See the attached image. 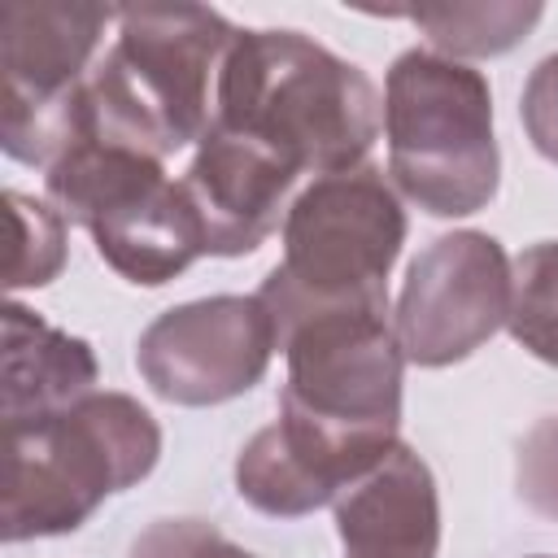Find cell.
I'll list each match as a JSON object with an SVG mask.
<instances>
[{
  "instance_id": "obj_16",
  "label": "cell",
  "mask_w": 558,
  "mask_h": 558,
  "mask_svg": "<svg viewBox=\"0 0 558 558\" xmlns=\"http://www.w3.org/2000/svg\"><path fill=\"white\" fill-rule=\"evenodd\" d=\"M4 214H9L4 283L13 292L52 283L65 266V218L26 192H4Z\"/></svg>"
},
{
  "instance_id": "obj_1",
  "label": "cell",
  "mask_w": 558,
  "mask_h": 558,
  "mask_svg": "<svg viewBox=\"0 0 558 558\" xmlns=\"http://www.w3.org/2000/svg\"><path fill=\"white\" fill-rule=\"evenodd\" d=\"M257 301L275 323L288 379L279 418L235 458V493L262 514L301 519L331 506L397 445L405 353L388 292L305 301L266 275Z\"/></svg>"
},
{
  "instance_id": "obj_15",
  "label": "cell",
  "mask_w": 558,
  "mask_h": 558,
  "mask_svg": "<svg viewBox=\"0 0 558 558\" xmlns=\"http://www.w3.org/2000/svg\"><path fill=\"white\" fill-rule=\"evenodd\" d=\"M510 336L541 362L558 366V240H541L510 266Z\"/></svg>"
},
{
  "instance_id": "obj_6",
  "label": "cell",
  "mask_w": 558,
  "mask_h": 558,
  "mask_svg": "<svg viewBox=\"0 0 558 558\" xmlns=\"http://www.w3.org/2000/svg\"><path fill=\"white\" fill-rule=\"evenodd\" d=\"M52 209L87 227L96 253L131 283L157 288L205 257L201 218L179 179L148 153L78 140L44 174Z\"/></svg>"
},
{
  "instance_id": "obj_2",
  "label": "cell",
  "mask_w": 558,
  "mask_h": 558,
  "mask_svg": "<svg viewBox=\"0 0 558 558\" xmlns=\"http://www.w3.org/2000/svg\"><path fill=\"white\" fill-rule=\"evenodd\" d=\"M384 100L375 83L301 31H235L214 78V126L240 131L301 174L366 161Z\"/></svg>"
},
{
  "instance_id": "obj_17",
  "label": "cell",
  "mask_w": 558,
  "mask_h": 558,
  "mask_svg": "<svg viewBox=\"0 0 558 558\" xmlns=\"http://www.w3.org/2000/svg\"><path fill=\"white\" fill-rule=\"evenodd\" d=\"M126 558H257V554L240 549L205 519H157L131 541Z\"/></svg>"
},
{
  "instance_id": "obj_8",
  "label": "cell",
  "mask_w": 558,
  "mask_h": 558,
  "mask_svg": "<svg viewBox=\"0 0 558 558\" xmlns=\"http://www.w3.org/2000/svg\"><path fill=\"white\" fill-rule=\"evenodd\" d=\"M405 244V214L379 166L318 174L283 214V262L270 270L305 301L388 292L384 279Z\"/></svg>"
},
{
  "instance_id": "obj_10",
  "label": "cell",
  "mask_w": 558,
  "mask_h": 558,
  "mask_svg": "<svg viewBox=\"0 0 558 558\" xmlns=\"http://www.w3.org/2000/svg\"><path fill=\"white\" fill-rule=\"evenodd\" d=\"M270 353L275 323L257 296H201L144 327L135 366L161 401L222 405L266 375Z\"/></svg>"
},
{
  "instance_id": "obj_7",
  "label": "cell",
  "mask_w": 558,
  "mask_h": 558,
  "mask_svg": "<svg viewBox=\"0 0 558 558\" xmlns=\"http://www.w3.org/2000/svg\"><path fill=\"white\" fill-rule=\"evenodd\" d=\"M109 4H0V144L26 166H52L83 131V78L96 65Z\"/></svg>"
},
{
  "instance_id": "obj_14",
  "label": "cell",
  "mask_w": 558,
  "mask_h": 558,
  "mask_svg": "<svg viewBox=\"0 0 558 558\" xmlns=\"http://www.w3.org/2000/svg\"><path fill=\"white\" fill-rule=\"evenodd\" d=\"M541 4L519 0H471V4H423L405 17L436 44L440 57H497L510 52L541 22Z\"/></svg>"
},
{
  "instance_id": "obj_4",
  "label": "cell",
  "mask_w": 558,
  "mask_h": 558,
  "mask_svg": "<svg viewBox=\"0 0 558 558\" xmlns=\"http://www.w3.org/2000/svg\"><path fill=\"white\" fill-rule=\"evenodd\" d=\"M157 458L161 427L126 392H92L61 414L4 423V541L83 527Z\"/></svg>"
},
{
  "instance_id": "obj_11",
  "label": "cell",
  "mask_w": 558,
  "mask_h": 558,
  "mask_svg": "<svg viewBox=\"0 0 558 558\" xmlns=\"http://www.w3.org/2000/svg\"><path fill=\"white\" fill-rule=\"evenodd\" d=\"M301 170L275 148L214 126L201 135L187 174L179 179L205 235L209 257H244L262 248V240L288 214V196Z\"/></svg>"
},
{
  "instance_id": "obj_19",
  "label": "cell",
  "mask_w": 558,
  "mask_h": 558,
  "mask_svg": "<svg viewBox=\"0 0 558 558\" xmlns=\"http://www.w3.org/2000/svg\"><path fill=\"white\" fill-rule=\"evenodd\" d=\"M519 113H523V126H527L532 148H536L545 161L558 166V52L545 57V61L527 74Z\"/></svg>"
},
{
  "instance_id": "obj_18",
  "label": "cell",
  "mask_w": 558,
  "mask_h": 558,
  "mask_svg": "<svg viewBox=\"0 0 558 558\" xmlns=\"http://www.w3.org/2000/svg\"><path fill=\"white\" fill-rule=\"evenodd\" d=\"M514 484L532 510L558 519V414L541 418L523 436L519 462H514Z\"/></svg>"
},
{
  "instance_id": "obj_12",
  "label": "cell",
  "mask_w": 558,
  "mask_h": 558,
  "mask_svg": "<svg viewBox=\"0 0 558 558\" xmlns=\"http://www.w3.org/2000/svg\"><path fill=\"white\" fill-rule=\"evenodd\" d=\"M331 506L349 558H436L440 497L427 462L410 445L397 440L388 458L349 484Z\"/></svg>"
},
{
  "instance_id": "obj_20",
  "label": "cell",
  "mask_w": 558,
  "mask_h": 558,
  "mask_svg": "<svg viewBox=\"0 0 558 558\" xmlns=\"http://www.w3.org/2000/svg\"><path fill=\"white\" fill-rule=\"evenodd\" d=\"M532 558H545V554H532Z\"/></svg>"
},
{
  "instance_id": "obj_3",
  "label": "cell",
  "mask_w": 558,
  "mask_h": 558,
  "mask_svg": "<svg viewBox=\"0 0 558 558\" xmlns=\"http://www.w3.org/2000/svg\"><path fill=\"white\" fill-rule=\"evenodd\" d=\"M231 39L235 26L205 4L118 9V39L83 78L78 140L148 153L157 161L192 140L201 144L214 118L209 78H218Z\"/></svg>"
},
{
  "instance_id": "obj_13",
  "label": "cell",
  "mask_w": 558,
  "mask_h": 558,
  "mask_svg": "<svg viewBox=\"0 0 558 558\" xmlns=\"http://www.w3.org/2000/svg\"><path fill=\"white\" fill-rule=\"evenodd\" d=\"M96 392V353L83 336L44 323L26 305L4 310V384L0 410L13 418H48Z\"/></svg>"
},
{
  "instance_id": "obj_9",
  "label": "cell",
  "mask_w": 558,
  "mask_h": 558,
  "mask_svg": "<svg viewBox=\"0 0 558 558\" xmlns=\"http://www.w3.org/2000/svg\"><path fill=\"white\" fill-rule=\"evenodd\" d=\"M510 318V257L484 231L436 235L405 270L397 296V340L414 366L471 357Z\"/></svg>"
},
{
  "instance_id": "obj_5",
  "label": "cell",
  "mask_w": 558,
  "mask_h": 558,
  "mask_svg": "<svg viewBox=\"0 0 558 558\" xmlns=\"http://www.w3.org/2000/svg\"><path fill=\"white\" fill-rule=\"evenodd\" d=\"M388 174L432 218L484 209L501 179L488 78L453 57L410 48L384 83Z\"/></svg>"
}]
</instances>
